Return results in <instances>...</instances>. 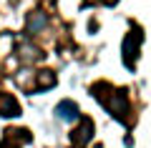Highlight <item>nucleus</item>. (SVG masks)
Wrapping results in <instances>:
<instances>
[{"mask_svg":"<svg viewBox=\"0 0 151 148\" xmlns=\"http://www.w3.org/2000/svg\"><path fill=\"white\" fill-rule=\"evenodd\" d=\"M20 143H30V131L10 128V131H5V136L0 141V148H20Z\"/></svg>","mask_w":151,"mask_h":148,"instance_id":"7ed1b4c3","label":"nucleus"},{"mask_svg":"<svg viewBox=\"0 0 151 148\" xmlns=\"http://www.w3.org/2000/svg\"><path fill=\"white\" fill-rule=\"evenodd\" d=\"M91 138H93V123H91V118H83V123L73 131L70 141H73V146H86Z\"/></svg>","mask_w":151,"mask_h":148,"instance_id":"39448f33","label":"nucleus"},{"mask_svg":"<svg viewBox=\"0 0 151 148\" xmlns=\"http://www.w3.org/2000/svg\"><path fill=\"white\" fill-rule=\"evenodd\" d=\"M141 38H144V33L139 30V28H131V33L124 38V63L129 65V68H134V63H136V55H139V45H141Z\"/></svg>","mask_w":151,"mask_h":148,"instance_id":"f03ea898","label":"nucleus"},{"mask_svg":"<svg viewBox=\"0 0 151 148\" xmlns=\"http://www.w3.org/2000/svg\"><path fill=\"white\" fill-rule=\"evenodd\" d=\"M43 25H45V15H43V13H35V15H30V20H28V33L35 35Z\"/></svg>","mask_w":151,"mask_h":148,"instance_id":"0eeeda50","label":"nucleus"},{"mask_svg":"<svg viewBox=\"0 0 151 148\" xmlns=\"http://www.w3.org/2000/svg\"><path fill=\"white\" fill-rule=\"evenodd\" d=\"M0 116H5V118H15V116H20V106H18V101L13 98V95H3Z\"/></svg>","mask_w":151,"mask_h":148,"instance_id":"423d86ee","label":"nucleus"},{"mask_svg":"<svg viewBox=\"0 0 151 148\" xmlns=\"http://www.w3.org/2000/svg\"><path fill=\"white\" fill-rule=\"evenodd\" d=\"M93 95L96 101L106 106V111L111 113L116 121H126L129 116V101H126V90H113L108 83H96L93 85Z\"/></svg>","mask_w":151,"mask_h":148,"instance_id":"f257e3e1","label":"nucleus"},{"mask_svg":"<svg viewBox=\"0 0 151 148\" xmlns=\"http://www.w3.org/2000/svg\"><path fill=\"white\" fill-rule=\"evenodd\" d=\"M55 118H58L60 123H76L81 118V111H78V106H76L73 101H63V103L55 106Z\"/></svg>","mask_w":151,"mask_h":148,"instance_id":"20e7f679","label":"nucleus"},{"mask_svg":"<svg viewBox=\"0 0 151 148\" xmlns=\"http://www.w3.org/2000/svg\"><path fill=\"white\" fill-rule=\"evenodd\" d=\"M38 85H43V88H53V85H55V75L50 73V70L40 73V75H38Z\"/></svg>","mask_w":151,"mask_h":148,"instance_id":"6e6552de","label":"nucleus"}]
</instances>
